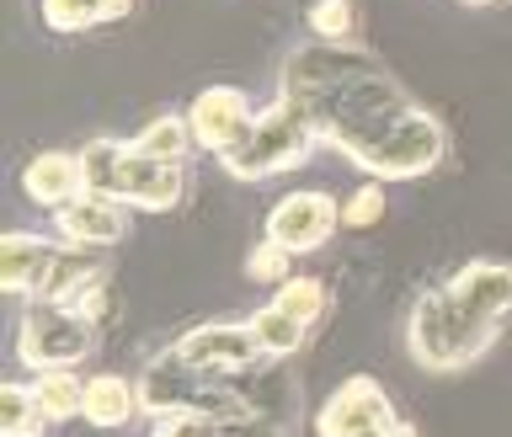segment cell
I'll list each match as a JSON object with an SVG mask.
<instances>
[{
  "mask_svg": "<svg viewBox=\"0 0 512 437\" xmlns=\"http://www.w3.org/2000/svg\"><path fill=\"white\" fill-rule=\"evenodd\" d=\"M470 6H491V0H470Z\"/></svg>",
  "mask_w": 512,
  "mask_h": 437,
  "instance_id": "31",
  "label": "cell"
},
{
  "mask_svg": "<svg viewBox=\"0 0 512 437\" xmlns=\"http://www.w3.org/2000/svg\"><path fill=\"white\" fill-rule=\"evenodd\" d=\"M379 219H384V187H379V182L358 187V192L342 203V224H347V230H368V224H379Z\"/></svg>",
  "mask_w": 512,
  "mask_h": 437,
  "instance_id": "27",
  "label": "cell"
},
{
  "mask_svg": "<svg viewBox=\"0 0 512 437\" xmlns=\"http://www.w3.org/2000/svg\"><path fill=\"white\" fill-rule=\"evenodd\" d=\"M192 144H198V139H192V123L187 118H155V123L139 128L134 150L139 155H155V160H187Z\"/></svg>",
  "mask_w": 512,
  "mask_h": 437,
  "instance_id": "23",
  "label": "cell"
},
{
  "mask_svg": "<svg viewBox=\"0 0 512 437\" xmlns=\"http://www.w3.org/2000/svg\"><path fill=\"white\" fill-rule=\"evenodd\" d=\"M128 144L118 139H91L80 150V171H86V192H102V198H118V176H123Z\"/></svg>",
  "mask_w": 512,
  "mask_h": 437,
  "instance_id": "21",
  "label": "cell"
},
{
  "mask_svg": "<svg viewBox=\"0 0 512 437\" xmlns=\"http://www.w3.org/2000/svg\"><path fill=\"white\" fill-rule=\"evenodd\" d=\"M288 267H294V251L278 246V240H262V246L246 256V272H251L256 283H283V278H294Z\"/></svg>",
  "mask_w": 512,
  "mask_h": 437,
  "instance_id": "26",
  "label": "cell"
},
{
  "mask_svg": "<svg viewBox=\"0 0 512 437\" xmlns=\"http://www.w3.org/2000/svg\"><path fill=\"white\" fill-rule=\"evenodd\" d=\"M96 326L70 304H48L38 299L22 315V331H16V358L27 368H75L91 352Z\"/></svg>",
  "mask_w": 512,
  "mask_h": 437,
  "instance_id": "5",
  "label": "cell"
},
{
  "mask_svg": "<svg viewBox=\"0 0 512 437\" xmlns=\"http://www.w3.org/2000/svg\"><path fill=\"white\" fill-rule=\"evenodd\" d=\"M22 192L38 208H64V203H75L80 192H86V171H80V150H43V155H32L27 160V171H22Z\"/></svg>",
  "mask_w": 512,
  "mask_h": 437,
  "instance_id": "14",
  "label": "cell"
},
{
  "mask_svg": "<svg viewBox=\"0 0 512 437\" xmlns=\"http://www.w3.org/2000/svg\"><path fill=\"white\" fill-rule=\"evenodd\" d=\"M48 427L54 416L43 411L32 384H0V437H43Z\"/></svg>",
  "mask_w": 512,
  "mask_h": 437,
  "instance_id": "18",
  "label": "cell"
},
{
  "mask_svg": "<svg viewBox=\"0 0 512 437\" xmlns=\"http://www.w3.org/2000/svg\"><path fill=\"white\" fill-rule=\"evenodd\" d=\"M134 0H43V22L59 27V32H75V27H96V22H112L123 16Z\"/></svg>",
  "mask_w": 512,
  "mask_h": 437,
  "instance_id": "22",
  "label": "cell"
},
{
  "mask_svg": "<svg viewBox=\"0 0 512 437\" xmlns=\"http://www.w3.org/2000/svg\"><path fill=\"white\" fill-rule=\"evenodd\" d=\"M187 123H192L198 150H214L224 160L251 139L256 107H251V96L235 91V86H208V91H198V102L187 107Z\"/></svg>",
  "mask_w": 512,
  "mask_h": 437,
  "instance_id": "7",
  "label": "cell"
},
{
  "mask_svg": "<svg viewBox=\"0 0 512 437\" xmlns=\"http://www.w3.org/2000/svg\"><path fill=\"white\" fill-rule=\"evenodd\" d=\"M96 246H59V256H54V267H48V278H43V288L32 299H48V304H80V294H86V288L102 278V262H96L91 256Z\"/></svg>",
  "mask_w": 512,
  "mask_h": 437,
  "instance_id": "16",
  "label": "cell"
},
{
  "mask_svg": "<svg viewBox=\"0 0 512 437\" xmlns=\"http://www.w3.org/2000/svg\"><path fill=\"white\" fill-rule=\"evenodd\" d=\"M208 374L203 368H192L182 352H160V358H150V368L139 374V406L150 416H176V411H192L203 395Z\"/></svg>",
  "mask_w": 512,
  "mask_h": 437,
  "instance_id": "11",
  "label": "cell"
},
{
  "mask_svg": "<svg viewBox=\"0 0 512 437\" xmlns=\"http://www.w3.org/2000/svg\"><path fill=\"white\" fill-rule=\"evenodd\" d=\"M75 310L86 315L91 326H107V320H112V310H118V288H112V278H107V272H102V278H96V283L86 288V294H80V304H75Z\"/></svg>",
  "mask_w": 512,
  "mask_h": 437,
  "instance_id": "29",
  "label": "cell"
},
{
  "mask_svg": "<svg viewBox=\"0 0 512 437\" xmlns=\"http://www.w3.org/2000/svg\"><path fill=\"white\" fill-rule=\"evenodd\" d=\"M54 219L64 246H118L128 235V203L102 198V192H80L75 203L54 208Z\"/></svg>",
  "mask_w": 512,
  "mask_h": 437,
  "instance_id": "12",
  "label": "cell"
},
{
  "mask_svg": "<svg viewBox=\"0 0 512 437\" xmlns=\"http://www.w3.org/2000/svg\"><path fill=\"white\" fill-rule=\"evenodd\" d=\"M32 390H38L43 411L54 416V422H70V416H86V379H75V368H38V379H32Z\"/></svg>",
  "mask_w": 512,
  "mask_h": 437,
  "instance_id": "19",
  "label": "cell"
},
{
  "mask_svg": "<svg viewBox=\"0 0 512 437\" xmlns=\"http://www.w3.org/2000/svg\"><path fill=\"white\" fill-rule=\"evenodd\" d=\"M182 192H187L182 160H155V155H139L134 144H128V160H123V176H118V198L128 208L166 214V208L182 203Z\"/></svg>",
  "mask_w": 512,
  "mask_h": 437,
  "instance_id": "10",
  "label": "cell"
},
{
  "mask_svg": "<svg viewBox=\"0 0 512 437\" xmlns=\"http://www.w3.org/2000/svg\"><path fill=\"white\" fill-rule=\"evenodd\" d=\"M251 331H256V342H262L267 358H294L304 347V336H310V326L294 320L288 310H278V304H262V310L251 315Z\"/></svg>",
  "mask_w": 512,
  "mask_h": 437,
  "instance_id": "20",
  "label": "cell"
},
{
  "mask_svg": "<svg viewBox=\"0 0 512 437\" xmlns=\"http://www.w3.org/2000/svg\"><path fill=\"white\" fill-rule=\"evenodd\" d=\"M496 331H502V326L475 320L454 294H448V283H443V288H432V294L416 299V310H411V358L422 368L448 374V368L475 363L480 352L496 342Z\"/></svg>",
  "mask_w": 512,
  "mask_h": 437,
  "instance_id": "2",
  "label": "cell"
},
{
  "mask_svg": "<svg viewBox=\"0 0 512 437\" xmlns=\"http://www.w3.org/2000/svg\"><path fill=\"white\" fill-rule=\"evenodd\" d=\"M283 91L294 102H304L320 144L347 150V160H358L400 112H411L406 91L379 70L374 54H363L352 43H326V38L288 54Z\"/></svg>",
  "mask_w": 512,
  "mask_h": 437,
  "instance_id": "1",
  "label": "cell"
},
{
  "mask_svg": "<svg viewBox=\"0 0 512 437\" xmlns=\"http://www.w3.org/2000/svg\"><path fill=\"white\" fill-rule=\"evenodd\" d=\"M443 150H448L443 123L432 118V112L411 107V112H400V118L358 155V166L374 171V176H384V182H406V176H422V171L438 166Z\"/></svg>",
  "mask_w": 512,
  "mask_h": 437,
  "instance_id": "4",
  "label": "cell"
},
{
  "mask_svg": "<svg viewBox=\"0 0 512 437\" xmlns=\"http://www.w3.org/2000/svg\"><path fill=\"white\" fill-rule=\"evenodd\" d=\"M363 437H416L406 422H395V427H379V432H363Z\"/></svg>",
  "mask_w": 512,
  "mask_h": 437,
  "instance_id": "30",
  "label": "cell"
},
{
  "mask_svg": "<svg viewBox=\"0 0 512 437\" xmlns=\"http://www.w3.org/2000/svg\"><path fill=\"white\" fill-rule=\"evenodd\" d=\"M155 437H224V422L203 411H176V416H155Z\"/></svg>",
  "mask_w": 512,
  "mask_h": 437,
  "instance_id": "28",
  "label": "cell"
},
{
  "mask_svg": "<svg viewBox=\"0 0 512 437\" xmlns=\"http://www.w3.org/2000/svg\"><path fill=\"white\" fill-rule=\"evenodd\" d=\"M320 144L315 134V118L304 112V102H294V96H278L272 107L256 112V128L251 139L240 144L235 155H224V171L240 176V182H262V176H278L288 166H299L304 155H310Z\"/></svg>",
  "mask_w": 512,
  "mask_h": 437,
  "instance_id": "3",
  "label": "cell"
},
{
  "mask_svg": "<svg viewBox=\"0 0 512 437\" xmlns=\"http://www.w3.org/2000/svg\"><path fill=\"white\" fill-rule=\"evenodd\" d=\"M310 27H315V38H326V43H352L358 6H352V0H315V6H310Z\"/></svg>",
  "mask_w": 512,
  "mask_h": 437,
  "instance_id": "25",
  "label": "cell"
},
{
  "mask_svg": "<svg viewBox=\"0 0 512 437\" xmlns=\"http://www.w3.org/2000/svg\"><path fill=\"white\" fill-rule=\"evenodd\" d=\"M342 224V203L326 198V192H288V198L267 214V240H278L294 256L320 251Z\"/></svg>",
  "mask_w": 512,
  "mask_h": 437,
  "instance_id": "8",
  "label": "cell"
},
{
  "mask_svg": "<svg viewBox=\"0 0 512 437\" xmlns=\"http://www.w3.org/2000/svg\"><path fill=\"white\" fill-rule=\"evenodd\" d=\"M448 294H454L475 320H491L502 326L512 315V267L507 262H470L448 278Z\"/></svg>",
  "mask_w": 512,
  "mask_h": 437,
  "instance_id": "13",
  "label": "cell"
},
{
  "mask_svg": "<svg viewBox=\"0 0 512 437\" xmlns=\"http://www.w3.org/2000/svg\"><path fill=\"white\" fill-rule=\"evenodd\" d=\"M400 416L384 395V384L374 379H347L326 406L315 416V432L320 437H363V432H379V427H395Z\"/></svg>",
  "mask_w": 512,
  "mask_h": 437,
  "instance_id": "9",
  "label": "cell"
},
{
  "mask_svg": "<svg viewBox=\"0 0 512 437\" xmlns=\"http://www.w3.org/2000/svg\"><path fill=\"white\" fill-rule=\"evenodd\" d=\"M54 256L59 246H48V240L38 235H22V230H11L6 240H0V288L6 294H38L43 278H48V267H54Z\"/></svg>",
  "mask_w": 512,
  "mask_h": 437,
  "instance_id": "15",
  "label": "cell"
},
{
  "mask_svg": "<svg viewBox=\"0 0 512 437\" xmlns=\"http://www.w3.org/2000/svg\"><path fill=\"white\" fill-rule=\"evenodd\" d=\"M139 406V384H128L123 374H96L86 379V422L91 427H128Z\"/></svg>",
  "mask_w": 512,
  "mask_h": 437,
  "instance_id": "17",
  "label": "cell"
},
{
  "mask_svg": "<svg viewBox=\"0 0 512 437\" xmlns=\"http://www.w3.org/2000/svg\"><path fill=\"white\" fill-rule=\"evenodd\" d=\"M176 352H182L192 368H203L208 379H224V374H240V368L267 363L251 320H208V326L187 331L182 342H176Z\"/></svg>",
  "mask_w": 512,
  "mask_h": 437,
  "instance_id": "6",
  "label": "cell"
},
{
  "mask_svg": "<svg viewBox=\"0 0 512 437\" xmlns=\"http://www.w3.org/2000/svg\"><path fill=\"white\" fill-rule=\"evenodd\" d=\"M278 310H288L294 320H304V326H315V320H326V304H331V294H326V283L320 278H283L278 283Z\"/></svg>",
  "mask_w": 512,
  "mask_h": 437,
  "instance_id": "24",
  "label": "cell"
}]
</instances>
